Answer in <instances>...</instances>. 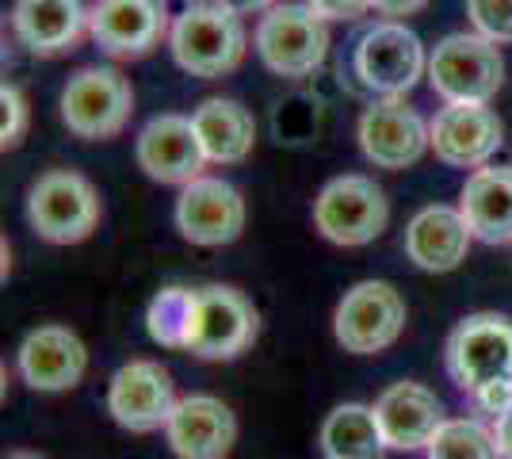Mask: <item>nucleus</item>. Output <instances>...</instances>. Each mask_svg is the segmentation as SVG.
Wrapping results in <instances>:
<instances>
[{
    "mask_svg": "<svg viewBox=\"0 0 512 459\" xmlns=\"http://www.w3.org/2000/svg\"><path fill=\"white\" fill-rule=\"evenodd\" d=\"M390 222L386 192L363 173L333 176L314 199V226L325 241L360 249L379 238Z\"/></svg>",
    "mask_w": 512,
    "mask_h": 459,
    "instance_id": "0eeeda50",
    "label": "nucleus"
},
{
    "mask_svg": "<svg viewBox=\"0 0 512 459\" xmlns=\"http://www.w3.org/2000/svg\"><path fill=\"white\" fill-rule=\"evenodd\" d=\"M58 111H62L69 134H77L85 142L115 138L130 123L134 88L115 66H85L65 81Z\"/></svg>",
    "mask_w": 512,
    "mask_h": 459,
    "instance_id": "423d86ee",
    "label": "nucleus"
},
{
    "mask_svg": "<svg viewBox=\"0 0 512 459\" xmlns=\"http://www.w3.org/2000/svg\"><path fill=\"white\" fill-rule=\"evenodd\" d=\"M352 66L363 88L379 96H406L428 73V54L417 31H409L402 20H383L371 31H363Z\"/></svg>",
    "mask_w": 512,
    "mask_h": 459,
    "instance_id": "9d476101",
    "label": "nucleus"
},
{
    "mask_svg": "<svg viewBox=\"0 0 512 459\" xmlns=\"http://www.w3.org/2000/svg\"><path fill=\"white\" fill-rule=\"evenodd\" d=\"M428 85L444 104H490L505 85V58L486 35H448L428 54Z\"/></svg>",
    "mask_w": 512,
    "mask_h": 459,
    "instance_id": "7ed1b4c3",
    "label": "nucleus"
},
{
    "mask_svg": "<svg viewBox=\"0 0 512 459\" xmlns=\"http://www.w3.org/2000/svg\"><path fill=\"white\" fill-rule=\"evenodd\" d=\"M470 398H474V406H478L482 414L501 417L512 406V383H493V387H486V391H478V394H470Z\"/></svg>",
    "mask_w": 512,
    "mask_h": 459,
    "instance_id": "c756f323",
    "label": "nucleus"
},
{
    "mask_svg": "<svg viewBox=\"0 0 512 459\" xmlns=\"http://www.w3.org/2000/svg\"><path fill=\"white\" fill-rule=\"evenodd\" d=\"M253 46L264 69L276 77H314L329 58V23L310 4H272L253 31Z\"/></svg>",
    "mask_w": 512,
    "mask_h": 459,
    "instance_id": "f03ea898",
    "label": "nucleus"
},
{
    "mask_svg": "<svg viewBox=\"0 0 512 459\" xmlns=\"http://www.w3.org/2000/svg\"><path fill=\"white\" fill-rule=\"evenodd\" d=\"M226 4H234L237 12L245 16V12H268V8L276 4V0H226Z\"/></svg>",
    "mask_w": 512,
    "mask_h": 459,
    "instance_id": "473e14b6",
    "label": "nucleus"
},
{
    "mask_svg": "<svg viewBox=\"0 0 512 459\" xmlns=\"http://www.w3.org/2000/svg\"><path fill=\"white\" fill-rule=\"evenodd\" d=\"M100 196L77 169H50L27 188V222L50 245H77L100 226Z\"/></svg>",
    "mask_w": 512,
    "mask_h": 459,
    "instance_id": "20e7f679",
    "label": "nucleus"
},
{
    "mask_svg": "<svg viewBox=\"0 0 512 459\" xmlns=\"http://www.w3.org/2000/svg\"><path fill=\"white\" fill-rule=\"evenodd\" d=\"M375 417H379V429H383L390 452L428 448V440L436 437V429L448 421L444 417V402L436 398V391L425 387V383H413V379L390 383L375 398Z\"/></svg>",
    "mask_w": 512,
    "mask_h": 459,
    "instance_id": "6ab92c4d",
    "label": "nucleus"
},
{
    "mask_svg": "<svg viewBox=\"0 0 512 459\" xmlns=\"http://www.w3.org/2000/svg\"><path fill=\"white\" fill-rule=\"evenodd\" d=\"M245 215V196L222 176H195L176 199V230L184 234V241L203 249H218L241 238Z\"/></svg>",
    "mask_w": 512,
    "mask_h": 459,
    "instance_id": "4468645a",
    "label": "nucleus"
},
{
    "mask_svg": "<svg viewBox=\"0 0 512 459\" xmlns=\"http://www.w3.org/2000/svg\"><path fill=\"white\" fill-rule=\"evenodd\" d=\"M371 8L386 20H406V16H417L421 8H428V0H371Z\"/></svg>",
    "mask_w": 512,
    "mask_h": 459,
    "instance_id": "7c9ffc66",
    "label": "nucleus"
},
{
    "mask_svg": "<svg viewBox=\"0 0 512 459\" xmlns=\"http://www.w3.org/2000/svg\"><path fill=\"white\" fill-rule=\"evenodd\" d=\"M8 459H46V456H39V452H16V456H8Z\"/></svg>",
    "mask_w": 512,
    "mask_h": 459,
    "instance_id": "72a5a7b5",
    "label": "nucleus"
},
{
    "mask_svg": "<svg viewBox=\"0 0 512 459\" xmlns=\"http://www.w3.org/2000/svg\"><path fill=\"white\" fill-rule=\"evenodd\" d=\"M451 383L478 394L493 383H512V322L501 314H467L444 345Z\"/></svg>",
    "mask_w": 512,
    "mask_h": 459,
    "instance_id": "39448f33",
    "label": "nucleus"
},
{
    "mask_svg": "<svg viewBox=\"0 0 512 459\" xmlns=\"http://www.w3.org/2000/svg\"><path fill=\"white\" fill-rule=\"evenodd\" d=\"M406 329V299L386 280H360L344 291L333 310V337L344 352L375 356L386 352Z\"/></svg>",
    "mask_w": 512,
    "mask_h": 459,
    "instance_id": "6e6552de",
    "label": "nucleus"
},
{
    "mask_svg": "<svg viewBox=\"0 0 512 459\" xmlns=\"http://www.w3.org/2000/svg\"><path fill=\"white\" fill-rule=\"evenodd\" d=\"M12 31L35 58H58L77 50V43L88 35V4L85 0H16Z\"/></svg>",
    "mask_w": 512,
    "mask_h": 459,
    "instance_id": "aec40b11",
    "label": "nucleus"
},
{
    "mask_svg": "<svg viewBox=\"0 0 512 459\" xmlns=\"http://www.w3.org/2000/svg\"><path fill=\"white\" fill-rule=\"evenodd\" d=\"M192 318H195V287L169 284L161 287L146 306V329L157 345L165 349H184L188 352V337H192Z\"/></svg>",
    "mask_w": 512,
    "mask_h": 459,
    "instance_id": "393cba45",
    "label": "nucleus"
},
{
    "mask_svg": "<svg viewBox=\"0 0 512 459\" xmlns=\"http://www.w3.org/2000/svg\"><path fill=\"white\" fill-rule=\"evenodd\" d=\"M169 50L184 73L199 81H218L245 62V20L226 0H195L172 20Z\"/></svg>",
    "mask_w": 512,
    "mask_h": 459,
    "instance_id": "f257e3e1",
    "label": "nucleus"
},
{
    "mask_svg": "<svg viewBox=\"0 0 512 459\" xmlns=\"http://www.w3.org/2000/svg\"><path fill=\"white\" fill-rule=\"evenodd\" d=\"M176 459H226L237 444L234 410L214 394H184L165 425Z\"/></svg>",
    "mask_w": 512,
    "mask_h": 459,
    "instance_id": "f3484780",
    "label": "nucleus"
},
{
    "mask_svg": "<svg viewBox=\"0 0 512 459\" xmlns=\"http://www.w3.org/2000/svg\"><path fill=\"white\" fill-rule=\"evenodd\" d=\"M459 211L470 234L486 245L512 241V165H482L459 192Z\"/></svg>",
    "mask_w": 512,
    "mask_h": 459,
    "instance_id": "4be33fe9",
    "label": "nucleus"
},
{
    "mask_svg": "<svg viewBox=\"0 0 512 459\" xmlns=\"http://www.w3.org/2000/svg\"><path fill=\"white\" fill-rule=\"evenodd\" d=\"M302 4H310L325 23L329 20H360V16L371 12V0H302Z\"/></svg>",
    "mask_w": 512,
    "mask_h": 459,
    "instance_id": "c85d7f7f",
    "label": "nucleus"
},
{
    "mask_svg": "<svg viewBox=\"0 0 512 459\" xmlns=\"http://www.w3.org/2000/svg\"><path fill=\"white\" fill-rule=\"evenodd\" d=\"M88 372L85 341L69 326H39L23 337L20 375L31 391L62 394L73 391Z\"/></svg>",
    "mask_w": 512,
    "mask_h": 459,
    "instance_id": "a211bd4d",
    "label": "nucleus"
},
{
    "mask_svg": "<svg viewBox=\"0 0 512 459\" xmlns=\"http://www.w3.org/2000/svg\"><path fill=\"white\" fill-rule=\"evenodd\" d=\"M321 452L325 459H383L386 437L379 429L375 406L344 402L321 421Z\"/></svg>",
    "mask_w": 512,
    "mask_h": 459,
    "instance_id": "b1692460",
    "label": "nucleus"
},
{
    "mask_svg": "<svg viewBox=\"0 0 512 459\" xmlns=\"http://www.w3.org/2000/svg\"><path fill=\"white\" fill-rule=\"evenodd\" d=\"M467 16L490 43H512V0H467Z\"/></svg>",
    "mask_w": 512,
    "mask_h": 459,
    "instance_id": "bb28decb",
    "label": "nucleus"
},
{
    "mask_svg": "<svg viewBox=\"0 0 512 459\" xmlns=\"http://www.w3.org/2000/svg\"><path fill=\"white\" fill-rule=\"evenodd\" d=\"M134 161H138V169L150 180L180 184V188L192 184L195 176H203V165H211L203 142H199L192 115H176V111L153 115L150 123L138 131V138H134Z\"/></svg>",
    "mask_w": 512,
    "mask_h": 459,
    "instance_id": "2eb2a0df",
    "label": "nucleus"
},
{
    "mask_svg": "<svg viewBox=\"0 0 512 459\" xmlns=\"http://www.w3.org/2000/svg\"><path fill=\"white\" fill-rule=\"evenodd\" d=\"M27 123H31V108H27L23 92L16 85H4L0 88V146L16 150L27 134Z\"/></svg>",
    "mask_w": 512,
    "mask_h": 459,
    "instance_id": "cd10ccee",
    "label": "nucleus"
},
{
    "mask_svg": "<svg viewBox=\"0 0 512 459\" xmlns=\"http://www.w3.org/2000/svg\"><path fill=\"white\" fill-rule=\"evenodd\" d=\"M425 452L428 459H501L493 429L478 417H448Z\"/></svg>",
    "mask_w": 512,
    "mask_h": 459,
    "instance_id": "a878e982",
    "label": "nucleus"
},
{
    "mask_svg": "<svg viewBox=\"0 0 512 459\" xmlns=\"http://www.w3.org/2000/svg\"><path fill=\"white\" fill-rule=\"evenodd\" d=\"M470 234L467 219L459 207H444L432 203L421 207L406 226V257L421 272H455L459 264L467 261L470 253Z\"/></svg>",
    "mask_w": 512,
    "mask_h": 459,
    "instance_id": "412c9836",
    "label": "nucleus"
},
{
    "mask_svg": "<svg viewBox=\"0 0 512 459\" xmlns=\"http://www.w3.org/2000/svg\"><path fill=\"white\" fill-rule=\"evenodd\" d=\"M260 337V310L237 287H195V318L188 352L199 360H237Z\"/></svg>",
    "mask_w": 512,
    "mask_h": 459,
    "instance_id": "1a4fd4ad",
    "label": "nucleus"
},
{
    "mask_svg": "<svg viewBox=\"0 0 512 459\" xmlns=\"http://www.w3.org/2000/svg\"><path fill=\"white\" fill-rule=\"evenodd\" d=\"M493 437H497V452H501V459H512V406L493 421Z\"/></svg>",
    "mask_w": 512,
    "mask_h": 459,
    "instance_id": "2f4dec72",
    "label": "nucleus"
},
{
    "mask_svg": "<svg viewBox=\"0 0 512 459\" xmlns=\"http://www.w3.org/2000/svg\"><path fill=\"white\" fill-rule=\"evenodd\" d=\"M165 0H92L88 35L111 58H146L169 39Z\"/></svg>",
    "mask_w": 512,
    "mask_h": 459,
    "instance_id": "ddd939ff",
    "label": "nucleus"
},
{
    "mask_svg": "<svg viewBox=\"0 0 512 459\" xmlns=\"http://www.w3.org/2000/svg\"><path fill=\"white\" fill-rule=\"evenodd\" d=\"M432 153L451 169H482L505 142V123L490 104H444L428 119Z\"/></svg>",
    "mask_w": 512,
    "mask_h": 459,
    "instance_id": "dca6fc26",
    "label": "nucleus"
},
{
    "mask_svg": "<svg viewBox=\"0 0 512 459\" xmlns=\"http://www.w3.org/2000/svg\"><path fill=\"white\" fill-rule=\"evenodd\" d=\"M176 402V383L157 360H127L107 383V414L127 433L165 429Z\"/></svg>",
    "mask_w": 512,
    "mask_h": 459,
    "instance_id": "f8f14e48",
    "label": "nucleus"
},
{
    "mask_svg": "<svg viewBox=\"0 0 512 459\" xmlns=\"http://www.w3.org/2000/svg\"><path fill=\"white\" fill-rule=\"evenodd\" d=\"M363 157L375 169H409L432 150V131L428 119L409 104L406 96H379L371 108L360 115L356 127Z\"/></svg>",
    "mask_w": 512,
    "mask_h": 459,
    "instance_id": "9b49d317",
    "label": "nucleus"
},
{
    "mask_svg": "<svg viewBox=\"0 0 512 459\" xmlns=\"http://www.w3.org/2000/svg\"><path fill=\"white\" fill-rule=\"evenodd\" d=\"M199 142L211 165H241L256 146V119L241 100L211 96L192 111Z\"/></svg>",
    "mask_w": 512,
    "mask_h": 459,
    "instance_id": "5701e85b",
    "label": "nucleus"
}]
</instances>
